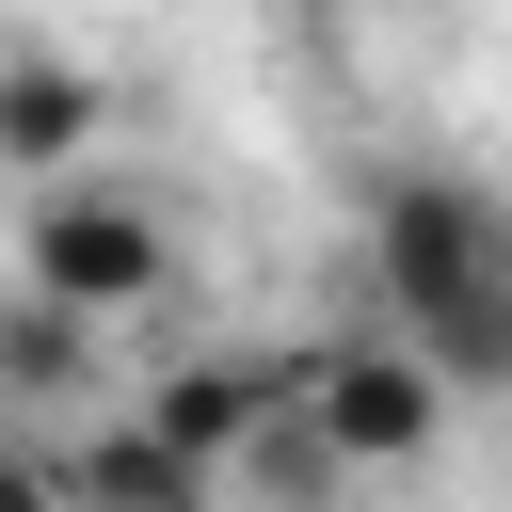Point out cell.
<instances>
[{"mask_svg":"<svg viewBox=\"0 0 512 512\" xmlns=\"http://www.w3.org/2000/svg\"><path fill=\"white\" fill-rule=\"evenodd\" d=\"M0 512H64V464H48L32 432H0Z\"/></svg>","mask_w":512,"mask_h":512,"instance_id":"cell-8","label":"cell"},{"mask_svg":"<svg viewBox=\"0 0 512 512\" xmlns=\"http://www.w3.org/2000/svg\"><path fill=\"white\" fill-rule=\"evenodd\" d=\"M96 384H112V336L32 304V288H0V400H96Z\"/></svg>","mask_w":512,"mask_h":512,"instance_id":"cell-7","label":"cell"},{"mask_svg":"<svg viewBox=\"0 0 512 512\" xmlns=\"http://www.w3.org/2000/svg\"><path fill=\"white\" fill-rule=\"evenodd\" d=\"M160 272H176V224H160V192H128V176H64V192H32V224H16V288L32 304H64V320H128V304H160Z\"/></svg>","mask_w":512,"mask_h":512,"instance_id":"cell-2","label":"cell"},{"mask_svg":"<svg viewBox=\"0 0 512 512\" xmlns=\"http://www.w3.org/2000/svg\"><path fill=\"white\" fill-rule=\"evenodd\" d=\"M288 416H304V448L336 464V480H400V464H432V432H448V384L368 320V336H320V352H288Z\"/></svg>","mask_w":512,"mask_h":512,"instance_id":"cell-3","label":"cell"},{"mask_svg":"<svg viewBox=\"0 0 512 512\" xmlns=\"http://www.w3.org/2000/svg\"><path fill=\"white\" fill-rule=\"evenodd\" d=\"M48 464H64V512H208V496H224V480H192L144 416H96V432L48 448Z\"/></svg>","mask_w":512,"mask_h":512,"instance_id":"cell-6","label":"cell"},{"mask_svg":"<svg viewBox=\"0 0 512 512\" xmlns=\"http://www.w3.org/2000/svg\"><path fill=\"white\" fill-rule=\"evenodd\" d=\"M128 416H144V432H160L192 480H224V464H240V448L288 416V352H176V368H160Z\"/></svg>","mask_w":512,"mask_h":512,"instance_id":"cell-4","label":"cell"},{"mask_svg":"<svg viewBox=\"0 0 512 512\" xmlns=\"http://www.w3.org/2000/svg\"><path fill=\"white\" fill-rule=\"evenodd\" d=\"M96 128H112V80H96L80 48H0V176H16V192L96 176Z\"/></svg>","mask_w":512,"mask_h":512,"instance_id":"cell-5","label":"cell"},{"mask_svg":"<svg viewBox=\"0 0 512 512\" xmlns=\"http://www.w3.org/2000/svg\"><path fill=\"white\" fill-rule=\"evenodd\" d=\"M368 272H384V336L448 400H512V208L480 176H384Z\"/></svg>","mask_w":512,"mask_h":512,"instance_id":"cell-1","label":"cell"}]
</instances>
